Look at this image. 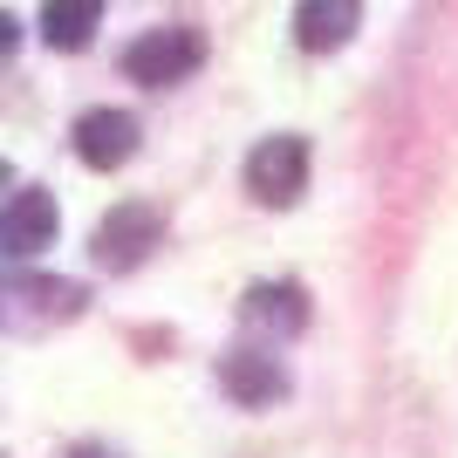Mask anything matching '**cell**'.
I'll use <instances>...</instances> for the list:
<instances>
[{
  "label": "cell",
  "instance_id": "7a4b0ae2",
  "mask_svg": "<svg viewBox=\"0 0 458 458\" xmlns=\"http://www.w3.org/2000/svg\"><path fill=\"white\" fill-rule=\"evenodd\" d=\"M247 191L260 206H294L308 191V144L301 137H260L247 157Z\"/></svg>",
  "mask_w": 458,
  "mask_h": 458
},
{
  "label": "cell",
  "instance_id": "6da1fadb",
  "mask_svg": "<svg viewBox=\"0 0 458 458\" xmlns=\"http://www.w3.org/2000/svg\"><path fill=\"white\" fill-rule=\"evenodd\" d=\"M206 62V35L199 28H151L123 48V76L144 82V89H165V82H185L191 69Z\"/></svg>",
  "mask_w": 458,
  "mask_h": 458
},
{
  "label": "cell",
  "instance_id": "52a82bcc",
  "mask_svg": "<svg viewBox=\"0 0 458 458\" xmlns=\"http://www.w3.org/2000/svg\"><path fill=\"white\" fill-rule=\"evenodd\" d=\"M356 28H363V0H301L294 7V41L308 55H335Z\"/></svg>",
  "mask_w": 458,
  "mask_h": 458
},
{
  "label": "cell",
  "instance_id": "ba28073f",
  "mask_svg": "<svg viewBox=\"0 0 458 458\" xmlns=\"http://www.w3.org/2000/svg\"><path fill=\"white\" fill-rule=\"evenodd\" d=\"M219 383H226L233 403H274L287 397V369L274 356H253V349H233L226 363H219Z\"/></svg>",
  "mask_w": 458,
  "mask_h": 458
},
{
  "label": "cell",
  "instance_id": "9c48e42d",
  "mask_svg": "<svg viewBox=\"0 0 458 458\" xmlns=\"http://www.w3.org/2000/svg\"><path fill=\"white\" fill-rule=\"evenodd\" d=\"M96 14H103V0H48L41 7V41L62 48V55H76V48H89Z\"/></svg>",
  "mask_w": 458,
  "mask_h": 458
},
{
  "label": "cell",
  "instance_id": "277c9868",
  "mask_svg": "<svg viewBox=\"0 0 458 458\" xmlns=\"http://www.w3.org/2000/svg\"><path fill=\"white\" fill-rule=\"evenodd\" d=\"M76 157L89 172H116L137 157V116L131 110H82L76 116Z\"/></svg>",
  "mask_w": 458,
  "mask_h": 458
},
{
  "label": "cell",
  "instance_id": "30bf717a",
  "mask_svg": "<svg viewBox=\"0 0 458 458\" xmlns=\"http://www.w3.org/2000/svg\"><path fill=\"white\" fill-rule=\"evenodd\" d=\"M76 458H110V452H76Z\"/></svg>",
  "mask_w": 458,
  "mask_h": 458
},
{
  "label": "cell",
  "instance_id": "8992f818",
  "mask_svg": "<svg viewBox=\"0 0 458 458\" xmlns=\"http://www.w3.org/2000/svg\"><path fill=\"white\" fill-rule=\"evenodd\" d=\"M240 322L260 328V335H274V343H287V335H301V328H308V294L294 281H260V287H247Z\"/></svg>",
  "mask_w": 458,
  "mask_h": 458
},
{
  "label": "cell",
  "instance_id": "3957f363",
  "mask_svg": "<svg viewBox=\"0 0 458 458\" xmlns=\"http://www.w3.org/2000/svg\"><path fill=\"white\" fill-rule=\"evenodd\" d=\"M165 240V219H157L151 206H116L103 226H96V240H89V253H96V267H110V274H123V267H137L144 253Z\"/></svg>",
  "mask_w": 458,
  "mask_h": 458
},
{
  "label": "cell",
  "instance_id": "5b68a950",
  "mask_svg": "<svg viewBox=\"0 0 458 458\" xmlns=\"http://www.w3.org/2000/svg\"><path fill=\"white\" fill-rule=\"evenodd\" d=\"M55 226H62V212L48 191H14L7 199V212H0V247L14 253V260H35L41 247H55Z\"/></svg>",
  "mask_w": 458,
  "mask_h": 458
}]
</instances>
